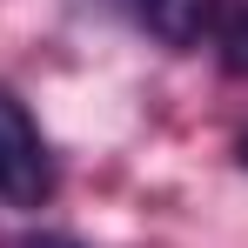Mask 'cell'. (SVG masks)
<instances>
[{
	"mask_svg": "<svg viewBox=\"0 0 248 248\" xmlns=\"http://www.w3.org/2000/svg\"><path fill=\"white\" fill-rule=\"evenodd\" d=\"M0 195L14 208H41L54 195V161H47L41 127L27 121V108L14 94H0Z\"/></svg>",
	"mask_w": 248,
	"mask_h": 248,
	"instance_id": "cell-1",
	"label": "cell"
},
{
	"mask_svg": "<svg viewBox=\"0 0 248 248\" xmlns=\"http://www.w3.org/2000/svg\"><path fill=\"white\" fill-rule=\"evenodd\" d=\"M208 14H215V0H141V20L168 47H195L208 34Z\"/></svg>",
	"mask_w": 248,
	"mask_h": 248,
	"instance_id": "cell-2",
	"label": "cell"
},
{
	"mask_svg": "<svg viewBox=\"0 0 248 248\" xmlns=\"http://www.w3.org/2000/svg\"><path fill=\"white\" fill-rule=\"evenodd\" d=\"M208 41H215V54H221L228 74H248V0H215Z\"/></svg>",
	"mask_w": 248,
	"mask_h": 248,
	"instance_id": "cell-3",
	"label": "cell"
},
{
	"mask_svg": "<svg viewBox=\"0 0 248 248\" xmlns=\"http://www.w3.org/2000/svg\"><path fill=\"white\" fill-rule=\"evenodd\" d=\"M20 248H81V242H67V235H34V242H20Z\"/></svg>",
	"mask_w": 248,
	"mask_h": 248,
	"instance_id": "cell-4",
	"label": "cell"
},
{
	"mask_svg": "<svg viewBox=\"0 0 248 248\" xmlns=\"http://www.w3.org/2000/svg\"><path fill=\"white\" fill-rule=\"evenodd\" d=\"M235 155H242V168H248V134H242V141H235Z\"/></svg>",
	"mask_w": 248,
	"mask_h": 248,
	"instance_id": "cell-5",
	"label": "cell"
}]
</instances>
